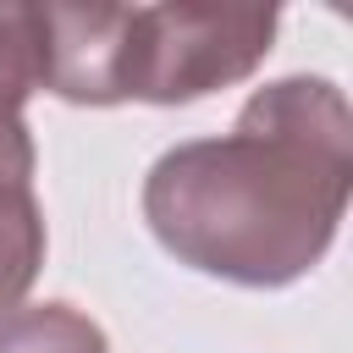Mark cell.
I'll list each match as a JSON object with an SVG mask.
<instances>
[{
	"instance_id": "cell-3",
	"label": "cell",
	"mask_w": 353,
	"mask_h": 353,
	"mask_svg": "<svg viewBox=\"0 0 353 353\" xmlns=\"http://www.w3.org/2000/svg\"><path fill=\"white\" fill-rule=\"evenodd\" d=\"M33 149L0 154V314L22 309L28 287L39 281L44 265V210L33 193Z\"/></svg>"
},
{
	"instance_id": "cell-5",
	"label": "cell",
	"mask_w": 353,
	"mask_h": 353,
	"mask_svg": "<svg viewBox=\"0 0 353 353\" xmlns=\"http://www.w3.org/2000/svg\"><path fill=\"white\" fill-rule=\"evenodd\" d=\"M0 353H110V342L77 303L44 298L0 314Z\"/></svg>"
},
{
	"instance_id": "cell-2",
	"label": "cell",
	"mask_w": 353,
	"mask_h": 353,
	"mask_svg": "<svg viewBox=\"0 0 353 353\" xmlns=\"http://www.w3.org/2000/svg\"><path fill=\"white\" fill-rule=\"evenodd\" d=\"M39 88L66 105H193L254 77L270 6H33Z\"/></svg>"
},
{
	"instance_id": "cell-4",
	"label": "cell",
	"mask_w": 353,
	"mask_h": 353,
	"mask_svg": "<svg viewBox=\"0 0 353 353\" xmlns=\"http://www.w3.org/2000/svg\"><path fill=\"white\" fill-rule=\"evenodd\" d=\"M39 88V28L33 6H0V154L33 149L28 138V94Z\"/></svg>"
},
{
	"instance_id": "cell-1",
	"label": "cell",
	"mask_w": 353,
	"mask_h": 353,
	"mask_svg": "<svg viewBox=\"0 0 353 353\" xmlns=\"http://www.w3.org/2000/svg\"><path fill=\"white\" fill-rule=\"evenodd\" d=\"M353 193V110L331 77H276L248 94L232 132L165 149L143 176L154 243L232 287L303 281Z\"/></svg>"
}]
</instances>
